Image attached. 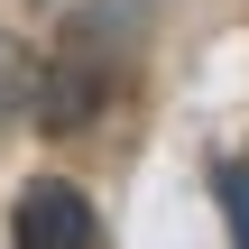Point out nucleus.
I'll return each instance as SVG.
<instances>
[{"label": "nucleus", "mask_w": 249, "mask_h": 249, "mask_svg": "<svg viewBox=\"0 0 249 249\" xmlns=\"http://www.w3.org/2000/svg\"><path fill=\"white\" fill-rule=\"evenodd\" d=\"M9 240H18V249H92L102 222H92L83 185L37 176V185H18V203H9Z\"/></svg>", "instance_id": "f257e3e1"}, {"label": "nucleus", "mask_w": 249, "mask_h": 249, "mask_svg": "<svg viewBox=\"0 0 249 249\" xmlns=\"http://www.w3.org/2000/svg\"><path fill=\"white\" fill-rule=\"evenodd\" d=\"M102 102H111V74L92 65V55H37V92H28V120L37 129H92L102 120Z\"/></svg>", "instance_id": "f03ea898"}, {"label": "nucleus", "mask_w": 249, "mask_h": 249, "mask_svg": "<svg viewBox=\"0 0 249 249\" xmlns=\"http://www.w3.org/2000/svg\"><path fill=\"white\" fill-rule=\"evenodd\" d=\"M28 92H37V55H28L18 37H0V129L28 120Z\"/></svg>", "instance_id": "7ed1b4c3"}, {"label": "nucleus", "mask_w": 249, "mask_h": 249, "mask_svg": "<svg viewBox=\"0 0 249 249\" xmlns=\"http://www.w3.org/2000/svg\"><path fill=\"white\" fill-rule=\"evenodd\" d=\"M222 213H231V231L249 249V166H222Z\"/></svg>", "instance_id": "20e7f679"}]
</instances>
